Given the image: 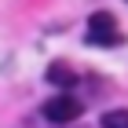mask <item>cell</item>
Segmentation results:
<instances>
[{"label": "cell", "instance_id": "cell-1", "mask_svg": "<svg viewBox=\"0 0 128 128\" xmlns=\"http://www.w3.org/2000/svg\"><path fill=\"white\" fill-rule=\"evenodd\" d=\"M88 44L92 48H117L121 44L117 18L110 11H92V18H88Z\"/></svg>", "mask_w": 128, "mask_h": 128}, {"label": "cell", "instance_id": "cell-2", "mask_svg": "<svg viewBox=\"0 0 128 128\" xmlns=\"http://www.w3.org/2000/svg\"><path fill=\"white\" fill-rule=\"evenodd\" d=\"M44 117L51 121V124H70V121H77L80 114H84V102L80 99H73V95H55V99H48L44 102V110H40Z\"/></svg>", "mask_w": 128, "mask_h": 128}, {"label": "cell", "instance_id": "cell-3", "mask_svg": "<svg viewBox=\"0 0 128 128\" xmlns=\"http://www.w3.org/2000/svg\"><path fill=\"white\" fill-rule=\"evenodd\" d=\"M48 80L59 84V88H70V84H77V73H73L66 62H51V66H48Z\"/></svg>", "mask_w": 128, "mask_h": 128}, {"label": "cell", "instance_id": "cell-4", "mask_svg": "<svg viewBox=\"0 0 128 128\" xmlns=\"http://www.w3.org/2000/svg\"><path fill=\"white\" fill-rule=\"evenodd\" d=\"M99 124L102 128H128V110H106Z\"/></svg>", "mask_w": 128, "mask_h": 128}]
</instances>
